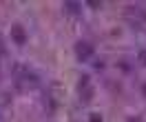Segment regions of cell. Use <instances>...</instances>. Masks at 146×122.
I'll return each mask as SVG.
<instances>
[{
	"label": "cell",
	"instance_id": "obj_1",
	"mask_svg": "<svg viewBox=\"0 0 146 122\" xmlns=\"http://www.w3.org/2000/svg\"><path fill=\"white\" fill-rule=\"evenodd\" d=\"M75 53H78L80 60H89V58L95 56V49H93V45H89L86 40H80V42H75Z\"/></svg>",
	"mask_w": 146,
	"mask_h": 122
},
{
	"label": "cell",
	"instance_id": "obj_2",
	"mask_svg": "<svg viewBox=\"0 0 146 122\" xmlns=\"http://www.w3.org/2000/svg\"><path fill=\"white\" fill-rule=\"evenodd\" d=\"M11 38H13L18 45H25V38H27V33H25V29L20 27V25H13V27H11Z\"/></svg>",
	"mask_w": 146,
	"mask_h": 122
},
{
	"label": "cell",
	"instance_id": "obj_3",
	"mask_svg": "<svg viewBox=\"0 0 146 122\" xmlns=\"http://www.w3.org/2000/svg\"><path fill=\"white\" fill-rule=\"evenodd\" d=\"M137 62H139L142 67H146V49H142V51L137 53Z\"/></svg>",
	"mask_w": 146,
	"mask_h": 122
},
{
	"label": "cell",
	"instance_id": "obj_4",
	"mask_svg": "<svg viewBox=\"0 0 146 122\" xmlns=\"http://www.w3.org/2000/svg\"><path fill=\"white\" fill-rule=\"evenodd\" d=\"M2 58H5V42H2V38H0V62H2Z\"/></svg>",
	"mask_w": 146,
	"mask_h": 122
},
{
	"label": "cell",
	"instance_id": "obj_5",
	"mask_svg": "<svg viewBox=\"0 0 146 122\" xmlns=\"http://www.w3.org/2000/svg\"><path fill=\"white\" fill-rule=\"evenodd\" d=\"M66 9H69V11H78V5H73V2H66Z\"/></svg>",
	"mask_w": 146,
	"mask_h": 122
},
{
	"label": "cell",
	"instance_id": "obj_6",
	"mask_svg": "<svg viewBox=\"0 0 146 122\" xmlns=\"http://www.w3.org/2000/svg\"><path fill=\"white\" fill-rule=\"evenodd\" d=\"M142 18H146V11H142Z\"/></svg>",
	"mask_w": 146,
	"mask_h": 122
}]
</instances>
